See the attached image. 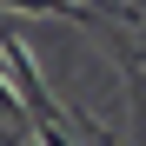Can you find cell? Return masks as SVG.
<instances>
[{
	"label": "cell",
	"mask_w": 146,
	"mask_h": 146,
	"mask_svg": "<svg viewBox=\"0 0 146 146\" xmlns=\"http://www.w3.org/2000/svg\"><path fill=\"white\" fill-rule=\"evenodd\" d=\"M0 60H7L13 86L27 93V119H33V133H53V126H66V106L46 93V80H40V66H33V53H27V40H20V33H0Z\"/></svg>",
	"instance_id": "6da1fadb"
},
{
	"label": "cell",
	"mask_w": 146,
	"mask_h": 146,
	"mask_svg": "<svg viewBox=\"0 0 146 146\" xmlns=\"http://www.w3.org/2000/svg\"><path fill=\"white\" fill-rule=\"evenodd\" d=\"M0 7H20V13H53V20H93L80 0H0Z\"/></svg>",
	"instance_id": "7a4b0ae2"
},
{
	"label": "cell",
	"mask_w": 146,
	"mask_h": 146,
	"mask_svg": "<svg viewBox=\"0 0 146 146\" xmlns=\"http://www.w3.org/2000/svg\"><path fill=\"white\" fill-rule=\"evenodd\" d=\"M20 113H27V93H20L13 73H7V80H0V119H20Z\"/></svg>",
	"instance_id": "3957f363"
}]
</instances>
